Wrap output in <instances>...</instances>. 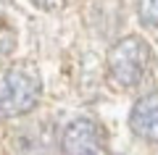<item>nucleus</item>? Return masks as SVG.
I'll list each match as a JSON object with an SVG mask.
<instances>
[{
  "instance_id": "39448f33",
  "label": "nucleus",
  "mask_w": 158,
  "mask_h": 155,
  "mask_svg": "<svg viewBox=\"0 0 158 155\" xmlns=\"http://www.w3.org/2000/svg\"><path fill=\"white\" fill-rule=\"evenodd\" d=\"M140 21L148 27H158V0H137Z\"/></svg>"
},
{
  "instance_id": "7ed1b4c3",
  "label": "nucleus",
  "mask_w": 158,
  "mask_h": 155,
  "mask_svg": "<svg viewBox=\"0 0 158 155\" xmlns=\"http://www.w3.org/2000/svg\"><path fill=\"white\" fill-rule=\"evenodd\" d=\"M61 147L66 155H103V132L90 118H77L63 129Z\"/></svg>"
},
{
  "instance_id": "20e7f679",
  "label": "nucleus",
  "mask_w": 158,
  "mask_h": 155,
  "mask_svg": "<svg viewBox=\"0 0 158 155\" xmlns=\"http://www.w3.org/2000/svg\"><path fill=\"white\" fill-rule=\"evenodd\" d=\"M129 126L145 142H158V92H148L132 108Z\"/></svg>"
},
{
  "instance_id": "f257e3e1",
  "label": "nucleus",
  "mask_w": 158,
  "mask_h": 155,
  "mask_svg": "<svg viewBox=\"0 0 158 155\" xmlns=\"http://www.w3.org/2000/svg\"><path fill=\"white\" fill-rule=\"evenodd\" d=\"M42 95L40 74L32 66H8L0 71V113L6 118H16L34 111Z\"/></svg>"
},
{
  "instance_id": "f03ea898",
  "label": "nucleus",
  "mask_w": 158,
  "mask_h": 155,
  "mask_svg": "<svg viewBox=\"0 0 158 155\" xmlns=\"http://www.w3.org/2000/svg\"><path fill=\"white\" fill-rule=\"evenodd\" d=\"M150 45L142 37L118 39L108 53V74L118 87H137L150 71Z\"/></svg>"
},
{
  "instance_id": "423d86ee",
  "label": "nucleus",
  "mask_w": 158,
  "mask_h": 155,
  "mask_svg": "<svg viewBox=\"0 0 158 155\" xmlns=\"http://www.w3.org/2000/svg\"><path fill=\"white\" fill-rule=\"evenodd\" d=\"M37 8H42V11H56V8H61L63 0H32Z\"/></svg>"
}]
</instances>
